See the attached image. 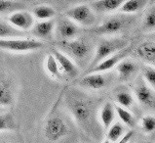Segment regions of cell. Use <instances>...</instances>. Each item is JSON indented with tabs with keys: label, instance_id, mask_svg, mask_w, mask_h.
I'll use <instances>...</instances> for the list:
<instances>
[{
	"label": "cell",
	"instance_id": "obj_1",
	"mask_svg": "<svg viewBox=\"0 0 155 143\" xmlns=\"http://www.w3.org/2000/svg\"><path fill=\"white\" fill-rule=\"evenodd\" d=\"M66 104L76 124L83 131H89L94 120L92 102L81 95H69L66 99Z\"/></svg>",
	"mask_w": 155,
	"mask_h": 143
},
{
	"label": "cell",
	"instance_id": "obj_2",
	"mask_svg": "<svg viewBox=\"0 0 155 143\" xmlns=\"http://www.w3.org/2000/svg\"><path fill=\"white\" fill-rule=\"evenodd\" d=\"M128 45H130L129 41L124 38L114 37V38H105L101 40L96 47L94 56H93V59L91 60L87 71L94 68L95 66H97L100 62L104 60L105 58H107L108 56L114 54V53L122 50L123 48L127 47Z\"/></svg>",
	"mask_w": 155,
	"mask_h": 143
},
{
	"label": "cell",
	"instance_id": "obj_3",
	"mask_svg": "<svg viewBox=\"0 0 155 143\" xmlns=\"http://www.w3.org/2000/svg\"><path fill=\"white\" fill-rule=\"evenodd\" d=\"M133 22L131 15H117L107 18L103 23L94 26L90 32L98 35H111L123 32Z\"/></svg>",
	"mask_w": 155,
	"mask_h": 143
},
{
	"label": "cell",
	"instance_id": "obj_4",
	"mask_svg": "<svg viewBox=\"0 0 155 143\" xmlns=\"http://www.w3.org/2000/svg\"><path fill=\"white\" fill-rule=\"evenodd\" d=\"M68 133V127L55 107L51 110L44 127V134L49 141H59Z\"/></svg>",
	"mask_w": 155,
	"mask_h": 143
},
{
	"label": "cell",
	"instance_id": "obj_5",
	"mask_svg": "<svg viewBox=\"0 0 155 143\" xmlns=\"http://www.w3.org/2000/svg\"><path fill=\"white\" fill-rule=\"evenodd\" d=\"M44 46L41 40L29 37L0 38V49L12 52H28L40 49Z\"/></svg>",
	"mask_w": 155,
	"mask_h": 143
},
{
	"label": "cell",
	"instance_id": "obj_6",
	"mask_svg": "<svg viewBox=\"0 0 155 143\" xmlns=\"http://www.w3.org/2000/svg\"><path fill=\"white\" fill-rule=\"evenodd\" d=\"M133 94L136 100L144 108L155 109V90L148 85L143 75L137 77L133 84Z\"/></svg>",
	"mask_w": 155,
	"mask_h": 143
},
{
	"label": "cell",
	"instance_id": "obj_7",
	"mask_svg": "<svg viewBox=\"0 0 155 143\" xmlns=\"http://www.w3.org/2000/svg\"><path fill=\"white\" fill-rule=\"evenodd\" d=\"M64 16L72 20L75 24L82 26H93L97 21L95 11L91 6L86 4H79L69 8L65 11Z\"/></svg>",
	"mask_w": 155,
	"mask_h": 143
},
{
	"label": "cell",
	"instance_id": "obj_8",
	"mask_svg": "<svg viewBox=\"0 0 155 143\" xmlns=\"http://www.w3.org/2000/svg\"><path fill=\"white\" fill-rule=\"evenodd\" d=\"M59 46L61 51L76 60H84L90 53V44L85 40L76 37L68 40H60Z\"/></svg>",
	"mask_w": 155,
	"mask_h": 143
},
{
	"label": "cell",
	"instance_id": "obj_9",
	"mask_svg": "<svg viewBox=\"0 0 155 143\" xmlns=\"http://www.w3.org/2000/svg\"><path fill=\"white\" fill-rule=\"evenodd\" d=\"M131 50H132L131 45H128L127 47L123 48L122 50L114 53V54L108 56L107 58H105L104 60L100 62V63L97 66H95L94 68H92L89 71H86L85 74L94 73V72L95 73H107V72H109L110 70L115 68L119 62L129 56V54L131 53Z\"/></svg>",
	"mask_w": 155,
	"mask_h": 143
},
{
	"label": "cell",
	"instance_id": "obj_10",
	"mask_svg": "<svg viewBox=\"0 0 155 143\" xmlns=\"http://www.w3.org/2000/svg\"><path fill=\"white\" fill-rule=\"evenodd\" d=\"M52 54L55 56L56 60L60 67V70L64 77L69 78H74L79 75V69L77 65L74 63L71 57L59 49H52Z\"/></svg>",
	"mask_w": 155,
	"mask_h": 143
},
{
	"label": "cell",
	"instance_id": "obj_11",
	"mask_svg": "<svg viewBox=\"0 0 155 143\" xmlns=\"http://www.w3.org/2000/svg\"><path fill=\"white\" fill-rule=\"evenodd\" d=\"M57 37L60 40H68L77 37L79 33L78 25L66 16H64L58 20L55 28Z\"/></svg>",
	"mask_w": 155,
	"mask_h": 143
},
{
	"label": "cell",
	"instance_id": "obj_12",
	"mask_svg": "<svg viewBox=\"0 0 155 143\" xmlns=\"http://www.w3.org/2000/svg\"><path fill=\"white\" fill-rule=\"evenodd\" d=\"M34 16L31 13L25 11L24 9L17 10L9 14V23L12 24L15 28L19 29L23 32H28L31 30L35 24Z\"/></svg>",
	"mask_w": 155,
	"mask_h": 143
},
{
	"label": "cell",
	"instance_id": "obj_13",
	"mask_svg": "<svg viewBox=\"0 0 155 143\" xmlns=\"http://www.w3.org/2000/svg\"><path fill=\"white\" fill-rule=\"evenodd\" d=\"M115 70L118 75V79L122 82H128L131 79L137 78L140 68L134 60L126 57L125 59L119 62L115 67Z\"/></svg>",
	"mask_w": 155,
	"mask_h": 143
},
{
	"label": "cell",
	"instance_id": "obj_14",
	"mask_svg": "<svg viewBox=\"0 0 155 143\" xmlns=\"http://www.w3.org/2000/svg\"><path fill=\"white\" fill-rule=\"evenodd\" d=\"M108 83V78L104 73H88L84 74L83 77L79 79L78 84L83 88L90 90H99L104 88Z\"/></svg>",
	"mask_w": 155,
	"mask_h": 143
},
{
	"label": "cell",
	"instance_id": "obj_15",
	"mask_svg": "<svg viewBox=\"0 0 155 143\" xmlns=\"http://www.w3.org/2000/svg\"><path fill=\"white\" fill-rule=\"evenodd\" d=\"M56 23L54 20H44L35 23L32 26V33L35 37L40 39H51L55 32Z\"/></svg>",
	"mask_w": 155,
	"mask_h": 143
},
{
	"label": "cell",
	"instance_id": "obj_16",
	"mask_svg": "<svg viewBox=\"0 0 155 143\" xmlns=\"http://www.w3.org/2000/svg\"><path fill=\"white\" fill-rule=\"evenodd\" d=\"M125 0H95L91 4V7L95 13L107 14L120 9Z\"/></svg>",
	"mask_w": 155,
	"mask_h": 143
},
{
	"label": "cell",
	"instance_id": "obj_17",
	"mask_svg": "<svg viewBox=\"0 0 155 143\" xmlns=\"http://www.w3.org/2000/svg\"><path fill=\"white\" fill-rule=\"evenodd\" d=\"M115 116H116V111L114 108V104L110 103V102H105L100 108L98 114L101 127L104 129H107L114 123Z\"/></svg>",
	"mask_w": 155,
	"mask_h": 143
},
{
	"label": "cell",
	"instance_id": "obj_18",
	"mask_svg": "<svg viewBox=\"0 0 155 143\" xmlns=\"http://www.w3.org/2000/svg\"><path fill=\"white\" fill-rule=\"evenodd\" d=\"M136 55L147 63L155 62V41L147 40L140 43L136 48Z\"/></svg>",
	"mask_w": 155,
	"mask_h": 143
},
{
	"label": "cell",
	"instance_id": "obj_19",
	"mask_svg": "<svg viewBox=\"0 0 155 143\" xmlns=\"http://www.w3.org/2000/svg\"><path fill=\"white\" fill-rule=\"evenodd\" d=\"M114 100L115 104L120 105L124 108L131 109L134 107L136 98L131 90L124 87H119L114 92Z\"/></svg>",
	"mask_w": 155,
	"mask_h": 143
},
{
	"label": "cell",
	"instance_id": "obj_20",
	"mask_svg": "<svg viewBox=\"0 0 155 143\" xmlns=\"http://www.w3.org/2000/svg\"><path fill=\"white\" fill-rule=\"evenodd\" d=\"M149 0H125L122 6L119 9L122 14L133 15L136 14L148 5Z\"/></svg>",
	"mask_w": 155,
	"mask_h": 143
},
{
	"label": "cell",
	"instance_id": "obj_21",
	"mask_svg": "<svg viewBox=\"0 0 155 143\" xmlns=\"http://www.w3.org/2000/svg\"><path fill=\"white\" fill-rule=\"evenodd\" d=\"M14 103V93L9 80L0 79V105L11 106Z\"/></svg>",
	"mask_w": 155,
	"mask_h": 143
},
{
	"label": "cell",
	"instance_id": "obj_22",
	"mask_svg": "<svg viewBox=\"0 0 155 143\" xmlns=\"http://www.w3.org/2000/svg\"><path fill=\"white\" fill-rule=\"evenodd\" d=\"M26 32H23L7 22L0 21V38L25 37Z\"/></svg>",
	"mask_w": 155,
	"mask_h": 143
},
{
	"label": "cell",
	"instance_id": "obj_23",
	"mask_svg": "<svg viewBox=\"0 0 155 143\" xmlns=\"http://www.w3.org/2000/svg\"><path fill=\"white\" fill-rule=\"evenodd\" d=\"M114 108H115V111H116V116L119 118L120 122L123 124H125L126 127H131V128L136 127V124H137L136 118L134 114H133L131 111H129V109L124 108V107L117 105V104H114Z\"/></svg>",
	"mask_w": 155,
	"mask_h": 143
},
{
	"label": "cell",
	"instance_id": "obj_24",
	"mask_svg": "<svg viewBox=\"0 0 155 143\" xmlns=\"http://www.w3.org/2000/svg\"><path fill=\"white\" fill-rule=\"evenodd\" d=\"M45 70L48 73V75H50L53 78L56 79H61L63 78V74L60 70V67L58 62L56 60L55 56L52 54V53H49L46 57L45 60Z\"/></svg>",
	"mask_w": 155,
	"mask_h": 143
},
{
	"label": "cell",
	"instance_id": "obj_25",
	"mask_svg": "<svg viewBox=\"0 0 155 143\" xmlns=\"http://www.w3.org/2000/svg\"><path fill=\"white\" fill-rule=\"evenodd\" d=\"M32 14L39 21L50 20L56 16V10L50 5H37L33 8Z\"/></svg>",
	"mask_w": 155,
	"mask_h": 143
},
{
	"label": "cell",
	"instance_id": "obj_26",
	"mask_svg": "<svg viewBox=\"0 0 155 143\" xmlns=\"http://www.w3.org/2000/svg\"><path fill=\"white\" fill-rule=\"evenodd\" d=\"M125 133V128L123 124L119 122L113 123L111 126L107 128V133L105 136L106 142H117L121 139V137Z\"/></svg>",
	"mask_w": 155,
	"mask_h": 143
},
{
	"label": "cell",
	"instance_id": "obj_27",
	"mask_svg": "<svg viewBox=\"0 0 155 143\" xmlns=\"http://www.w3.org/2000/svg\"><path fill=\"white\" fill-rule=\"evenodd\" d=\"M17 128L16 120L10 113L0 114V132L12 131Z\"/></svg>",
	"mask_w": 155,
	"mask_h": 143
},
{
	"label": "cell",
	"instance_id": "obj_28",
	"mask_svg": "<svg viewBox=\"0 0 155 143\" xmlns=\"http://www.w3.org/2000/svg\"><path fill=\"white\" fill-rule=\"evenodd\" d=\"M23 3L14 0H0V14H11L12 12L24 9Z\"/></svg>",
	"mask_w": 155,
	"mask_h": 143
},
{
	"label": "cell",
	"instance_id": "obj_29",
	"mask_svg": "<svg viewBox=\"0 0 155 143\" xmlns=\"http://www.w3.org/2000/svg\"><path fill=\"white\" fill-rule=\"evenodd\" d=\"M140 128L145 134H152L153 132H155V116H143L140 120Z\"/></svg>",
	"mask_w": 155,
	"mask_h": 143
},
{
	"label": "cell",
	"instance_id": "obj_30",
	"mask_svg": "<svg viewBox=\"0 0 155 143\" xmlns=\"http://www.w3.org/2000/svg\"><path fill=\"white\" fill-rule=\"evenodd\" d=\"M143 28L149 32L155 30V5L150 7L145 13L143 21Z\"/></svg>",
	"mask_w": 155,
	"mask_h": 143
},
{
	"label": "cell",
	"instance_id": "obj_31",
	"mask_svg": "<svg viewBox=\"0 0 155 143\" xmlns=\"http://www.w3.org/2000/svg\"><path fill=\"white\" fill-rule=\"evenodd\" d=\"M141 75L148 85H150L155 90V67L148 64L144 65L141 70Z\"/></svg>",
	"mask_w": 155,
	"mask_h": 143
}]
</instances>
